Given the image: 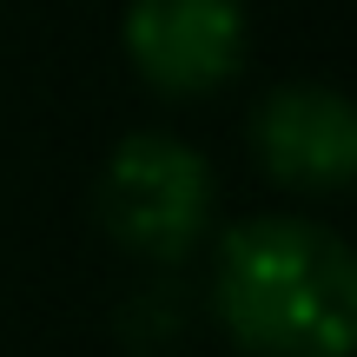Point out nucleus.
Returning a JSON list of instances; mask_svg holds the SVG:
<instances>
[{"instance_id": "7ed1b4c3", "label": "nucleus", "mask_w": 357, "mask_h": 357, "mask_svg": "<svg viewBox=\"0 0 357 357\" xmlns=\"http://www.w3.org/2000/svg\"><path fill=\"white\" fill-rule=\"evenodd\" d=\"M119 47L139 86L159 100H212L245 73L252 53V13L245 0H126Z\"/></svg>"}, {"instance_id": "f03ea898", "label": "nucleus", "mask_w": 357, "mask_h": 357, "mask_svg": "<svg viewBox=\"0 0 357 357\" xmlns=\"http://www.w3.org/2000/svg\"><path fill=\"white\" fill-rule=\"evenodd\" d=\"M93 218L132 265L172 271L199 258V245L212 238L218 178L192 139L139 126L106 153L100 178H93Z\"/></svg>"}, {"instance_id": "f257e3e1", "label": "nucleus", "mask_w": 357, "mask_h": 357, "mask_svg": "<svg viewBox=\"0 0 357 357\" xmlns=\"http://www.w3.org/2000/svg\"><path fill=\"white\" fill-rule=\"evenodd\" d=\"M205 305L245 357H351L357 258L311 212H252L218 231Z\"/></svg>"}, {"instance_id": "20e7f679", "label": "nucleus", "mask_w": 357, "mask_h": 357, "mask_svg": "<svg viewBox=\"0 0 357 357\" xmlns=\"http://www.w3.org/2000/svg\"><path fill=\"white\" fill-rule=\"evenodd\" d=\"M252 159L298 199H331L357 178V113L331 79H284L252 106Z\"/></svg>"}]
</instances>
